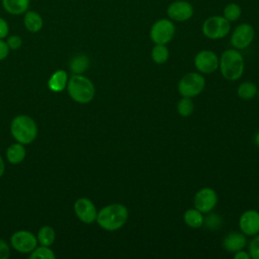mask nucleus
<instances>
[{"mask_svg":"<svg viewBox=\"0 0 259 259\" xmlns=\"http://www.w3.org/2000/svg\"><path fill=\"white\" fill-rule=\"evenodd\" d=\"M128 218V210L121 203H111L103 206L97 212L96 223L108 232L117 231L123 227Z\"/></svg>","mask_w":259,"mask_h":259,"instance_id":"f257e3e1","label":"nucleus"},{"mask_svg":"<svg viewBox=\"0 0 259 259\" xmlns=\"http://www.w3.org/2000/svg\"><path fill=\"white\" fill-rule=\"evenodd\" d=\"M66 89L71 99L80 104L91 102L95 96L93 82L82 74H73L68 80Z\"/></svg>","mask_w":259,"mask_h":259,"instance_id":"f03ea898","label":"nucleus"},{"mask_svg":"<svg viewBox=\"0 0 259 259\" xmlns=\"http://www.w3.org/2000/svg\"><path fill=\"white\" fill-rule=\"evenodd\" d=\"M10 133L15 142L29 145L37 137V125L31 116L18 114L10 122Z\"/></svg>","mask_w":259,"mask_h":259,"instance_id":"7ed1b4c3","label":"nucleus"},{"mask_svg":"<svg viewBox=\"0 0 259 259\" xmlns=\"http://www.w3.org/2000/svg\"><path fill=\"white\" fill-rule=\"evenodd\" d=\"M219 68L225 79L236 81L244 73V58L237 49L226 50L219 59Z\"/></svg>","mask_w":259,"mask_h":259,"instance_id":"20e7f679","label":"nucleus"},{"mask_svg":"<svg viewBox=\"0 0 259 259\" xmlns=\"http://www.w3.org/2000/svg\"><path fill=\"white\" fill-rule=\"evenodd\" d=\"M205 87L204 77L195 72L185 74L178 83V92L182 97H195L199 95Z\"/></svg>","mask_w":259,"mask_h":259,"instance_id":"39448f33","label":"nucleus"},{"mask_svg":"<svg viewBox=\"0 0 259 259\" xmlns=\"http://www.w3.org/2000/svg\"><path fill=\"white\" fill-rule=\"evenodd\" d=\"M202 33L209 39H220L227 36L231 30L230 21L224 16L214 15L206 18L202 23Z\"/></svg>","mask_w":259,"mask_h":259,"instance_id":"423d86ee","label":"nucleus"},{"mask_svg":"<svg viewBox=\"0 0 259 259\" xmlns=\"http://www.w3.org/2000/svg\"><path fill=\"white\" fill-rule=\"evenodd\" d=\"M37 244L36 236L30 231L19 230L14 232L10 237L11 247L21 254H30Z\"/></svg>","mask_w":259,"mask_h":259,"instance_id":"0eeeda50","label":"nucleus"},{"mask_svg":"<svg viewBox=\"0 0 259 259\" xmlns=\"http://www.w3.org/2000/svg\"><path fill=\"white\" fill-rule=\"evenodd\" d=\"M175 34V25L172 20L162 18L157 20L150 29V37L156 45H166Z\"/></svg>","mask_w":259,"mask_h":259,"instance_id":"6e6552de","label":"nucleus"},{"mask_svg":"<svg viewBox=\"0 0 259 259\" xmlns=\"http://www.w3.org/2000/svg\"><path fill=\"white\" fill-rule=\"evenodd\" d=\"M254 36L255 30L253 26L249 23H242L234 29L231 35V44L237 50H244L251 45Z\"/></svg>","mask_w":259,"mask_h":259,"instance_id":"1a4fd4ad","label":"nucleus"},{"mask_svg":"<svg viewBox=\"0 0 259 259\" xmlns=\"http://www.w3.org/2000/svg\"><path fill=\"white\" fill-rule=\"evenodd\" d=\"M74 212L82 223L92 224L96 222L98 211L91 199L80 197L74 202Z\"/></svg>","mask_w":259,"mask_h":259,"instance_id":"9d476101","label":"nucleus"},{"mask_svg":"<svg viewBox=\"0 0 259 259\" xmlns=\"http://www.w3.org/2000/svg\"><path fill=\"white\" fill-rule=\"evenodd\" d=\"M194 67L199 73L210 74L219 68V58L214 52L202 50L194 57Z\"/></svg>","mask_w":259,"mask_h":259,"instance_id":"9b49d317","label":"nucleus"},{"mask_svg":"<svg viewBox=\"0 0 259 259\" xmlns=\"http://www.w3.org/2000/svg\"><path fill=\"white\" fill-rule=\"evenodd\" d=\"M218 203L217 192L209 187H204L198 190L194 196V207L199 211L209 212Z\"/></svg>","mask_w":259,"mask_h":259,"instance_id":"f8f14e48","label":"nucleus"},{"mask_svg":"<svg viewBox=\"0 0 259 259\" xmlns=\"http://www.w3.org/2000/svg\"><path fill=\"white\" fill-rule=\"evenodd\" d=\"M239 227L245 236L253 237L259 234V212L255 209L244 211L239 219Z\"/></svg>","mask_w":259,"mask_h":259,"instance_id":"ddd939ff","label":"nucleus"},{"mask_svg":"<svg viewBox=\"0 0 259 259\" xmlns=\"http://www.w3.org/2000/svg\"><path fill=\"white\" fill-rule=\"evenodd\" d=\"M167 15L171 20L174 21H186L193 15V7L188 1H175L168 6Z\"/></svg>","mask_w":259,"mask_h":259,"instance_id":"4468645a","label":"nucleus"},{"mask_svg":"<svg viewBox=\"0 0 259 259\" xmlns=\"http://www.w3.org/2000/svg\"><path fill=\"white\" fill-rule=\"evenodd\" d=\"M247 245L246 237L243 233L232 232L229 233L223 240V247L229 253H236L243 250Z\"/></svg>","mask_w":259,"mask_h":259,"instance_id":"2eb2a0df","label":"nucleus"},{"mask_svg":"<svg viewBox=\"0 0 259 259\" xmlns=\"http://www.w3.org/2000/svg\"><path fill=\"white\" fill-rule=\"evenodd\" d=\"M23 25L27 31L36 33L41 30L44 26V19L37 11L28 9L23 14Z\"/></svg>","mask_w":259,"mask_h":259,"instance_id":"dca6fc26","label":"nucleus"},{"mask_svg":"<svg viewBox=\"0 0 259 259\" xmlns=\"http://www.w3.org/2000/svg\"><path fill=\"white\" fill-rule=\"evenodd\" d=\"M68 80H69V77L67 72L65 70L59 69L50 76L48 80V87L51 91L60 93L66 89Z\"/></svg>","mask_w":259,"mask_h":259,"instance_id":"f3484780","label":"nucleus"},{"mask_svg":"<svg viewBox=\"0 0 259 259\" xmlns=\"http://www.w3.org/2000/svg\"><path fill=\"white\" fill-rule=\"evenodd\" d=\"M3 9L10 15H23L29 8L30 0H1Z\"/></svg>","mask_w":259,"mask_h":259,"instance_id":"a211bd4d","label":"nucleus"},{"mask_svg":"<svg viewBox=\"0 0 259 259\" xmlns=\"http://www.w3.org/2000/svg\"><path fill=\"white\" fill-rule=\"evenodd\" d=\"M26 156V150L24 145L15 142L11 144L6 150V159L12 165L20 164Z\"/></svg>","mask_w":259,"mask_h":259,"instance_id":"6ab92c4d","label":"nucleus"},{"mask_svg":"<svg viewBox=\"0 0 259 259\" xmlns=\"http://www.w3.org/2000/svg\"><path fill=\"white\" fill-rule=\"evenodd\" d=\"M37 239V243L42 246H52L56 241V231L53 227L45 225L40 227L35 235Z\"/></svg>","mask_w":259,"mask_h":259,"instance_id":"aec40b11","label":"nucleus"},{"mask_svg":"<svg viewBox=\"0 0 259 259\" xmlns=\"http://www.w3.org/2000/svg\"><path fill=\"white\" fill-rule=\"evenodd\" d=\"M183 220L188 227L192 229H198L202 227L204 218L202 215V212L194 207V208H189L184 212Z\"/></svg>","mask_w":259,"mask_h":259,"instance_id":"412c9836","label":"nucleus"},{"mask_svg":"<svg viewBox=\"0 0 259 259\" xmlns=\"http://www.w3.org/2000/svg\"><path fill=\"white\" fill-rule=\"evenodd\" d=\"M89 64H90V61L88 57L83 54H80V55L74 56L71 59L69 67L73 74H82L88 69Z\"/></svg>","mask_w":259,"mask_h":259,"instance_id":"4be33fe9","label":"nucleus"},{"mask_svg":"<svg viewBox=\"0 0 259 259\" xmlns=\"http://www.w3.org/2000/svg\"><path fill=\"white\" fill-rule=\"evenodd\" d=\"M237 94L240 98L244 100L253 99L257 94V87L254 83L250 81H245L239 85L237 89Z\"/></svg>","mask_w":259,"mask_h":259,"instance_id":"5701e85b","label":"nucleus"},{"mask_svg":"<svg viewBox=\"0 0 259 259\" xmlns=\"http://www.w3.org/2000/svg\"><path fill=\"white\" fill-rule=\"evenodd\" d=\"M152 60L158 64H164L169 58V51L165 45H155L151 52Z\"/></svg>","mask_w":259,"mask_h":259,"instance_id":"b1692460","label":"nucleus"},{"mask_svg":"<svg viewBox=\"0 0 259 259\" xmlns=\"http://www.w3.org/2000/svg\"><path fill=\"white\" fill-rule=\"evenodd\" d=\"M30 259H55L56 254L50 246H36L35 249L29 254Z\"/></svg>","mask_w":259,"mask_h":259,"instance_id":"393cba45","label":"nucleus"},{"mask_svg":"<svg viewBox=\"0 0 259 259\" xmlns=\"http://www.w3.org/2000/svg\"><path fill=\"white\" fill-rule=\"evenodd\" d=\"M194 109V104L191 98L189 97H182L177 103V111L181 116L187 117L192 114Z\"/></svg>","mask_w":259,"mask_h":259,"instance_id":"a878e982","label":"nucleus"},{"mask_svg":"<svg viewBox=\"0 0 259 259\" xmlns=\"http://www.w3.org/2000/svg\"><path fill=\"white\" fill-rule=\"evenodd\" d=\"M241 13H242L241 7L236 3H230L224 9V17L230 22L236 21L237 19H239L241 16Z\"/></svg>","mask_w":259,"mask_h":259,"instance_id":"bb28decb","label":"nucleus"},{"mask_svg":"<svg viewBox=\"0 0 259 259\" xmlns=\"http://www.w3.org/2000/svg\"><path fill=\"white\" fill-rule=\"evenodd\" d=\"M222 223H223L222 218L217 213H211L207 215L203 221V225H205L206 228L209 230L220 229V227L222 226Z\"/></svg>","mask_w":259,"mask_h":259,"instance_id":"cd10ccee","label":"nucleus"},{"mask_svg":"<svg viewBox=\"0 0 259 259\" xmlns=\"http://www.w3.org/2000/svg\"><path fill=\"white\" fill-rule=\"evenodd\" d=\"M5 41L9 48V50L11 51H16L18 49L21 48L22 46V37L18 34H11V35H8L6 38H5Z\"/></svg>","mask_w":259,"mask_h":259,"instance_id":"c85d7f7f","label":"nucleus"},{"mask_svg":"<svg viewBox=\"0 0 259 259\" xmlns=\"http://www.w3.org/2000/svg\"><path fill=\"white\" fill-rule=\"evenodd\" d=\"M249 255L250 258L253 259H259V235H255L254 238L249 243Z\"/></svg>","mask_w":259,"mask_h":259,"instance_id":"c756f323","label":"nucleus"},{"mask_svg":"<svg viewBox=\"0 0 259 259\" xmlns=\"http://www.w3.org/2000/svg\"><path fill=\"white\" fill-rule=\"evenodd\" d=\"M9 35V23L8 21L0 16V38L5 39Z\"/></svg>","mask_w":259,"mask_h":259,"instance_id":"7c9ffc66","label":"nucleus"},{"mask_svg":"<svg viewBox=\"0 0 259 259\" xmlns=\"http://www.w3.org/2000/svg\"><path fill=\"white\" fill-rule=\"evenodd\" d=\"M10 256L9 244L0 238V259H7Z\"/></svg>","mask_w":259,"mask_h":259,"instance_id":"2f4dec72","label":"nucleus"},{"mask_svg":"<svg viewBox=\"0 0 259 259\" xmlns=\"http://www.w3.org/2000/svg\"><path fill=\"white\" fill-rule=\"evenodd\" d=\"M9 52H10V50H9L6 41L4 39L0 38V62L5 60L8 57Z\"/></svg>","mask_w":259,"mask_h":259,"instance_id":"473e14b6","label":"nucleus"},{"mask_svg":"<svg viewBox=\"0 0 259 259\" xmlns=\"http://www.w3.org/2000/svg\"><path fill=\"white\" fill-rule=\"evenodd\" d=\"M234 254H235L234 255L235 259H250L249 253H247L246 251H243V250H240Z\"/></svg>","mask_w":259,"mask_h":259,"instance_id":"72a5a7b5","label":"nucleus"},{"mask_svg":"<svg viewBox=\"0 0 259 259\" xmlns=\"http://www.w3.org/2000/svg\"><path fill=\"white\" fill-rule=\"evenodd\" d=\"M4 172H5V163L3 158L0 156V178L3 176Z\"/></svg>","mask_w":259,"mask_h":259,"instance_id":"f704fd0d","label":"nucleus"},{"mask_svg":"<svg viewBox=\"0 0 259 259\" xmlns=\"http://www.w3.org/2000/svg\"><path fill=\"white\" fill-rule=\"evenodd\" d=\"M254 142H255L256 146L259 147V132L255 135V137H254Z\"/></svg>","mask_w":259,"mask_h":259,"instance_id":"c9c22d12","label":"nucleus"},{"mask_svg":"<svg viewBox=\"0 0 259 259\" xmlns=\"http://www.w3.org/2000/svg\"><path fill=\"white\" fill-rule=\"evenodd\" d=\"M258 98H259V91H258Z\"/></svg>","mask_w":259,"mask_h":259,"instance_id":"e433bc0d","label":"nucleus"}]
</instances>
